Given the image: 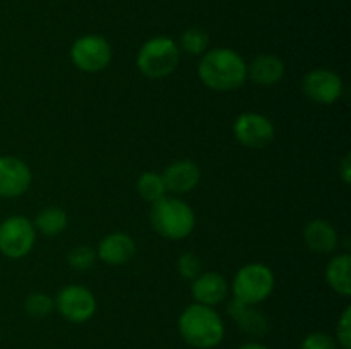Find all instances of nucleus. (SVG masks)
Instances as JSON below:
<instances>
[{"mask_svg":"<svg viewBox=\"0 0 351 349\" xmlns=\"http://www.w3.org/2000/svg\"><path fill=\"white\" fill-rule=\"evenodd\" d=\"M69 224L67 212L60 207H47L36 216L34 229L47 236H57L65 231Z\"/></svg>","mask_w":351,"mask_h":349,"instance_id":"6ab92c4d","label":"nucleus"},{"mask_svg":"<svg viewBox=\"0 0 351 349\" xmlns=\"http://www.w3.org/2000/svg\"><path fill=\"white\" fill-rule=\"evenodd\" d=\"M233 133L242 146L249 149H264L274 139V125L267 116L261 113H242L235 120Z\"/></svg>","mask_w":351,"mask_h":349,"instance_id":"1a4fd4ad","label":"nucleus"},{"mask_svg":"<svg viewBox=\"0 0 351 349\" xmlns=\"http://www.w3.org/2000/svg\"><path fill=\"white\" fill-rule=\"evenodd\" d=\"M199 79L215 91H233L247 81V64L232 48H215L202 55Z\"/></svg>","mask_w":351,"mask_h":349,"instance_id":"f257e3e1","label":"nucleus"},{"mask_svg":"<svg viewBox=\"0 0 351 349\" xmlns=\"http://www.w3.org/2000/svg\"><path fill=\"white\" fill-rule=\"evenodd\" d=\"M53 307V300L45 293H31L24 301V308L31 317H47Z\"/></svg>","mask_w":351,"mask_h":349,"instance_id":"4be33fe9","label":"nucleus"},{"mask_svg":"<svg viewBox=\"0 0 351 349\" xmlns=\"http://www.w3.org/2000/svg\"><path fill=\"white\" fill-rule=\"evenodd\" d=\"M338 342L345 349L351 348V308L346 307L338 322Z\"/></svg>","mask_w":351,"mask_h":349,"instance_id":"a878e982","label":"nucleus"},{"mask_svg":"<svg viewBox=\"0 0 351 349\" xmlns=\"http://www.w3.org/2000/svg\"><path fill=\"white\" fill-rule=\"evenodd\" d=\"M302 91L314 103L332 105L341 98L345 84L336 72L329 70V68H315V70H311L304 75Z\"/></svg>","mask_w":351,"mask_h":349,"instance_id":"9d476101","label":"nucleus"},{"mask_svg":"<svg viewBox=\"0 0 351 349\" xmlns=\"http://www.w3.org/2000/svg\"><path fill=\"white\" fill-rule=\"evenodd\" d=\"M149 219L154 231L168 240L187 238L195 226V214L191 205L168 195L153 202Z\"/></svg>","mask_w":351,"mask_h":349,"instance_id":"7ed1b4c3","label":"nucleus"},{"mask_svg":"<svg viewBox=\"0 0 351 349\" xmlns=\"http://www.w3.org/2000/svg\"><path fill=\"white\" fill-rule=\"evenodd\" d=\"M72 64L84 72H101L112 62V47L98 34H86L74 41L71 48Z\"/></svg>","mask_w":351,"mask_h":349,"instance_id":"0eeeda50","label":"nucleus"},{"mask_svg":"<svg viewBox=\"0 0 351 349\" xmlns=\"http://www.w3.org/2000/svg\"><path fill=\"white\" fill-rule=\"evenodd\" d=\"M55 307L64 318L74 324L89 320L96 311V298L88 287L69 284L58 291L55 298Z\"/></svg>","mask_w":351,"mask_h":349,"instance_id":"6e6552de","label":"nucleus"},{"mask_svg":"<svg viewBox=\"0 0 351 349\" xmlns=\"http://www.w3.org/2000/svg\"><path fill=\"white\" fill-rule=\"evenodd\" d=\"M302 349H338L335 339L324 332H314L308 334L302 342Z\"/></svg>","mask_w":351,"mask_h":349,"instance_id":"393cba45","label":"nucleus"},{"mask_svg":"<svg viewBox=\"0 0 351 349\" xmlns=\"http://www.w3.org/2000/svg\"><path fill=\"white\" fill-rule=\"evenodd\" d=\"M167 190L173 194H187L197 187L201 180V170L194 161L180 159L171 163L167 170L161 173Z\"/></svg>","mask_w":351,"mask_h":349,"instance_id":"ddd939ff","label":"nucleus"},{"mask_svg":"<svg viewBox=\"0 0 351 349\" xmlns=\"http://www.w3.org/2000/svg\"><path fill=\"white\" fill-rule=\"evenodd\" d=\"M36 229L24 216H10L0 222V252L9 259H23L33 250Z\"/></svg>","mask_w":351,"mask_h":349,"instance_id":"423d86ee","label":"nucleus"},{"mask_svg":"<svg viewBox=\"0 0 351 349\" xmlns=\"http://www.w3.org/2000/svg\"><path fill=\"white\" fill-rule=\"evenodd\" d=\"M351 259L348 253H339L332 257L326 269V279L329 286L341 296H350L351 294V279H350Z\"/></svg>","mask_w":351,"mask_h":349,"instance_id":"a211bd4d","label":"nucleus"},{"mask_svg":"<svg viewBox=\"0 0 351 349\" xmlns=\"http://www.w3.org/2000/svg\"><path fill=\"white\" fill-rule=\"evenodd\" d=\"M239 349H267V348L263 344H257V342H249V344H243L242 348Z\"/></svg>","mask_w":351,"mask_h":349,"instance_id":"cd10ccee","label":"nucleus"},{"mask_svg":"<svg viewBox=\"0 0 351 349\" xmlns=\"http://www.w3.org/2000/svg\"><path fill=\"white\" fill-rule=\"evenodd\" d=\"M136 255V242L127 233H110L99 242L96 257L108 266H122Z\"/></svg>","mask_w":351,"mask_h":349,"instance_id":"f8f14e48","label":"nucleus"},{"mask_svg":"<svg viewBox=\"0 0 351 349\" xmlns=\"http://www.w3.org/2000/svg\"><path fill=\"white\" fill-rule=\"evenodd\" d=\"M178 331L182 339L192 348L211 349L223 341L225 325L211 307L194 303L182 311Z\"/></svg>","mask_w":351,"mask_h":349,"instance_id":"f03ea898","label":"nucleus"},{"mask_svg":"<svg viewBox=\"0 0 351 349\" xmlns=\"http://www.w3.org/2000/svg\"><path fill=\"white\" fill-rule=\"evenodd\" d=\"M273 270L264 263H247L235 274L232 291L235 300L247 305H257L267 300L274 289Z\"/></svg>","mask_w":351,"mask_h":349,"instance_id":"39448f33","label":"nucleus"},{"mask_svg":"<svg viewBox=\"0 0 351 349\" xmlns=\"http://www.w3.org/2000/svg\"><path fill=\"white\" fill-rule=\"evenodd\" d=\"M285 75V64L280 57L271 53L259 55L247 65V77L256 84L273 86L280 82Z\"/></svg>","mask_w":351,"mask_h":349,"instance_id":"dca6fc26","label":"nucleus"},{"mask_svg":"<svg viewBox=\"0 0 351 349\" xmlns=\"http://www.w3.org/2000/svg\"><path fill=\"white\" fill-rule=\"evenodd\" d=\"M67 262L75 270H88L96 262V252L91 246L79 245L69 252Z\"/></svg>","mask_w":351,"mask_h":349,"instance_id":"5701e85b","label":"nucleus"},{"mask_svg":"<svg viewBox=\"0 0 351 349\" xmlns=\"http://www.w3.org/2000/svg\"><path fill=\"white\" fill-rule=\"evenodd\" d=\"M305 245L315 253H331L338 246V233L335 226L324 219H314L304 229Z\"/></svg>","mask_w":351,"mask_h":349,"instance_id":"f3484780","label":"nucleus"},{"mask_svg":"<svg viewBox=\"0 0 351 349\" xmlns=\"http://www.w3.org/2000/svg\"><path fill=\"white\" fill-rule=\"evenodd\" d=\"M226 310L232 315L233 320L239 324V327L247 334L259 335L261 337V335H266V332L269 331V324H267L266 317L259 310H256L254 305L242 303V301L233 298L228 307H226Z\"/></svg>","mask_w":351,"mask_h":349,"instance_id":"2eb2a0df","label":"nucleus"},{"mask_svg":"<svg viewBox=\"0 0 351 349\" xmlns=\"http://www.w3.org/2000/svg\"><path fill=\"white\" fill-rule=\"evenodd\" d=\"M350 159H351V156H350V154H346V156L341 159V164H339V168H338L339 174H341V178H343V181H345V183H350V180H351Z\"/></svg>","mask_w":351,"mask_h":349,"instance_id":"bb28decb","label":"nucleus"},{"mask_svg":"<svg viewBox=\"0 0 351 349\" xmlns=\"http://www.w3.org/2000/svg\"><path fill=\"white\" fill-rule=\"evenodd\" d=\"M228 294V283L218 272H202L192 283V296L195 303L213 307L221 303Z\"/></svg>","mask_w":351,"mask_h":349,"instance_id":"4468645a","label":"nucleus"},{"mask_svg":"<svg viewBox=\"0 0 351 349\" xmlns=\"http://www.w3.org/2000/svg\"><path fill=\"white\" fill-rule=\"evenodd\" d=\"M29 166L16 156H0V197H19L29 188Z\"/></svg>","mask_w":351,"mask_h":349,"instance_id":"9b49d317","label":"nucleus"},{"mask_svg":"<svg viewBox=\"0 0 351 349\" xmlns=\"http://www.w3.org/2000/svg\"><path fill=\"white\" fill-rule=\"evenodd\" d=\"M180 44L187 53L191 55H204L208 50L209 36L204 29L199 27H191V29L184 31L180 36Z\"/></svg>","mask_w":351,"mask_h":349,"instance_id":"412c9836","label":"nucleus"},{"mask_svg":"<svg viewBox=\"0 0 351 349\" xmlns=\"http://www.w3.org/2000/svg\"><path fill=\"white\" fill-rule=\"evenodd\" d=\"M137 192L141 197L147 202H156L167 195V185H165L163 177L156 171H144L137 180Z\"/></svg>","mask_w":351,"mask_h":349,"instance_id":"aec40b11","label":"nucleus"},{"mask_svg":"<svg viewBox=\"0 0 351 349\" xmlns=\"http://www.w3.org/2000/svg\"><path fill=\"white\" fill-rule=\"evenodd\" d=\"M180 60V50L171 38L156 36L141 47L137 67L147 79H163L173 74Z\"/></svg>","mask_w":351,"mask_h":349,"instance_id":"20e7f679","label":"nucleus"},{"mask_svg":"<svg viewBox=\"0 0 351 349\" xmlns=\"http://www.w3.org/2000/svg\"><path fill=\"white\" fill-rule=\"evenodd\" d=\"M178 272L184 279H195V277L201 274V260L195 253L192 252H184L178 257Z\"/></svg>","mask_w":351,"mask_h":349,"instance_id":"b1692460","label":"nucleus"}]
</instances>
